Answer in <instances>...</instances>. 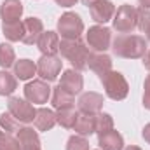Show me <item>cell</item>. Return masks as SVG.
Masks as SVG:
<instances>
[{
    "label": "cell",
    "mask_w": 150,
    "mask_h": 150,
    "mask_svg": "<svg viewBox=\"0 0 150 150\" xmlns=\"http://www.w3.org/2000/svg\"><path fill=\"white\" fill-rule=\"evenodd\" d=\"M112 51L115 56L126 59L143 58L147 52V38L142 35H117L112 42Z\"/></svg>",
    "instance_id": "1"
},
{
    "label": "cell",
    "mask_w": 150,
    "mask_h": 150,
    "mask_svg": "<svg viewBox=\"0 0 150 150\" xmlns=\"http://www.w3.org/2000/svg\"><path fill=\"white\" fill-rule=\"evenodd\" d=\"M59 52L65 59H68L72 63V67L75 70L82 72L84 68H87L91 51L80 38H74V40L63 38V40H59Z\"/></svg>",
    "instance_id": "2"
},
{
    "label": "cell",
    "mask_w": 150,
    "mask_h": 150,
    "mask_svg": "<svg viewBox=\"0 0 150 150\" xmlns=\"http://www.w3.org/2000/svg\"><path fill=\"white\" fill-rule=\"evenodd\" d=\"M103 87H105V93L107 96L113 100V101H122L126 100L127 93H129V84L126 80V77L120 74V72H113L110 70L108 74L105 75L103 79H100Z\"/></svg>",
    "instance_id": "3"
},
{
    "label": "cell",
    "mask_w": 150,
    "mask_h": 150,
    "mask_svg": "<svg viewBox=\"0 0 150 150\" xmlns=\"http://www.w3.org/2000/svg\"><path fill=\"white\" fill-rule=\"evenodd\" d=\"M136 19H138V9L133 7L131 4H124L113 14V30L117 33H124V35L131 33L136 28Z\"/></svg>",
    "instance_id": "4"
},
{
    "label": "cell",
    "mask_w": 150,
    "mask_h": 150,
    "mask_svg": "<svg viewBox=\"0 0 150 150\" xmlns=\"http://www.w3.org/2000/svg\"><path fill=\"white\" fill-rule=\"evenodd\" d=\"M82 32H84V21L77 12H65L58 19V35H61V38L67 40L80 38Z\"/></svg>",
    "instance_id": "5"
},
{
    "label": "cell",
    "mask_w": 150,
    "mask_h": 150,
    "mask_svg": "<svg viewBox=\"0 0 150 150\" xmlns=\"http://www.w3.org/2000/svg\"><path fill=\"white\" fill-rule=\"evenodd\" d=\"M86 42L89 45V49L96 51V52H105L112 47V30L101 25L91 26L86 33Z\"/></svg>",
    "instance_id": "6"
},
{
    "label": "cell",
    "mask_w": 150,
    "mask_h": 150,
    "mask_svg": "<svg viewBox=\"0 0 150 150\" xmlns=\"http://www.w3.org/2000/svg\"><path fill=\"white\" fill-rule=\"evenodd\" d=\"M61 68H63V61L56 54L54 56L42 54V58L37 61V74L45 82H54L58 75L61 74Z\"/></svg>",
    "instance_id": "7"
},
{
    "label": "cell",
    "mask_w": 150,
    "mask_h": 150,
    "mask_svg": "<svg viewBox=\"0 0 150 150\" xmlns=\"http://www.w3.org/2000/svg\"><path fill=\"white\" fill-rule=\"evenodd\" d=\"M7 108L19 122L23 124H30L35 119L37 108L28 101V100H21V98H9L7 101Z\"/></svg>",
    "instance_id": "8"
},
{
    "label": "cell",
    "mask_w": 150,
    "mask_h": 150,
    "mask_svg": "<svg viewBox=\"0 0 150 150\" xmlns=\"http://www.w3.org/2000/svg\"><path fill=\"white\" fill-rule=\"evenodd\" d=\"M25 98L33 105H44L51 98V87L45 80H32L25 86Z\"/></svg>",
    "instance_id": "9"
},
{
    "label": "cell",
    "mask_w": 150,
    "mask_h": 150,
    "mask_svg": "<svg viewBox=\"0 0 150 150\" xmlns=\"http://www.w3.org/2000/svg\"><path fill=\"white\" fill-rule=\"evenodd\" d=\"M42 33H44V23L38 18H26L23 21V38H21L23 44L26 45L37 44Z\"/></svg>",
    "instance_id": "10"
},
{
    "label": "cell",
    "mask_w": 150,
    "mask_h": 150,
    "mask_svg": "<svg viewBox=\"0 0 150 150\" xmlns=\"http://www.w3.org/2000/svg\"><path fill=\"white\" fill-rule=\"evenodd\" d=\"M89 12H91V18L100 23V25H105L108 21L113 19V14H115V5H113L110 0H100L96 4H93L89 7Z\"/></svg>",
    "instance_id": "11"
},
{
    "label": "cell",
    "mask_w": 150,
    "mask_h": 150,
    "mask_svg": "<svg viewBox=\"0 0 150 150\" xmlns=\"http://www.w3.org/2000/svg\"><path fill=\"white\" fill-rule=\"evenodd\" d=\"M79 110L84 113H100L103 108V96L100 93H94V91H89V93H84L80 98H79Z\"/></svg>",
    "instance_id": "12"
},
{
    "label": "cell",
    "mask_w": 150,
    "mask_h": 150,
    "mask_svg": "<svg viewBox=\"0 0 150 150\" xmlns=\"http://www.w3.org/2000/svg\"><path fill=\"white\" fill-rule=\"evenodd\" d=\"M87 67L98 75L100 79H103L105 75L112 70V58L105 52H91L89 56V61H87Z\"/></svg>",
    "instance_id": "13"
},
{
    "label": "cell",
    "mask_w": 150,
    "mask_h": 150,
    "mask_svg": "<svg viewBox=\"0 0 150 150\" xmlns=\"http://www.w3.org/2000/svg\"><path fill=\"white\" fill-rule=\"evenodd\" d=\"M59 86L75 96V94H79V93L82 91V87H84V79H82V75H80L79 70L70 68V70H65V72H63Z\"/></svg>",
    "instance_id": "14"
},
{
    "label": "cell",
    "mask_w": 150,
    "mask_h": 150,
    "mask_svg": "<svg viewBox=\"0 0 150 150\" xmlns=\"http://www.w3.org/2000/svg\"><path fill=\"white\" fill-rule=\"evenodd\" d=\"M23 16V4L19 0H4L0 5V18L4 23L19 21Z\"/></svg>",
    "instance_id": "15"
},
{
    "label": "cell",
    "mask_w": 150,
    "mask_h": 150,
    "mask_svg": "<svg viewBox=\"0 0 150 150\" xmlns=\"http://www.w3.org/2000/svg\"><path fill=\"white\" fill-rule=\"evenodd\" d=\"M38 51L45 56H54L59 51V35L58 32H44L37 42Z\"/></svg>",
    "instance_id": "16"
},
{
    "label": "cell",
    "mask_w": 150,
    "mask_h": 150,
    "mask_svg": "<svg viewBox=\"0 0 150 150\" xmlns=\"http://www.w3.org/2000/svg\"><path fill=\"white\" fill-rule=\"evenodd\" d=\"M18 142L21 145V150H42L40 138H38L37 131H33V127L23 126L18 131Z\"/></svg>",
    "instance_id": "17"
},
{
    "label": "cell",
    "mask_w": 150,
    "mask_h": 150,
    "mask_svg": "<svg viewBox=\"0 0 150 150\" xmlns=\"http://www.w3.org/2000/svg\"><path fill=\"white\" fill-rule=\"evenodd\" d=\"M94 127H96V115L94 113H84V112L77 113V119H75L74 124V129L77 134L91 136L94 133Z\"/></svg>",
    "instance_id": "18"
},
{
    "label": "cell",
    "mask_w": 150,
    "mask_h": 150,
    "mask_svg": "<svg viewBox=\"0 0 150 150\" xmlns=\"http://www.w3.org/2000/svg\"><path fill=\"white\" fill-rule=\"evenodd\" d=\"M33 124H35V127H37L38 131H51V129L58 124L56 113L52 112V110H49V108L40 107V108H37Z\"/></svg>",
    "instance_id": "19"
},
{
    "label": "cell",
    "mask_w": 150,
    "mask_h": 150,
    "mask_svg": "<svg viewBox=\"0 0 150 150\" xmlns=\"http://www.w3.org/2000/svg\"><path fill=\"white\" fill-rule=\"evenodd\" d=\"M98 145L101 150H124V138L119 131H108L98 136Z\"/></svg>",
    "instance_id": "20"
},
{
    "label": "cell",
    "mask_w": 150,
    "mask_h": 150,
    "mask_svg": "<svg viewBox=\"0 0 150 150\" xmlns=\"http://www.w3.org/2000/svg\"><path fill=\"white\" fill-rule=\"evenodd\" d=\"M75 105V96L72 93H68L67 89H63L61 86L52 89V107L56 110H63V108H74Z\"/></svg>",
    "instance_id": "21"
},
{
    "label": "cell",
    "mask_w": 150,
    "mask_h": 150,
    "mask_svg": "<svg viewBox=\"0 0 150 150\" xmlns=\"http://www.w3.org/2000/svg\"><path fill=\"white\" fill-rule=\"evenodd\" d=\"M37 74V65L32 59H19L14 63V77L19 80H30Z\"/></svg>",
    "instance_id": "22"
},
{
    "label": "cell",
    "mask_w": 150,
    "mask_h": 150,
    "mask_svg": "<svg viewBox=\"0 0 150 150\" xmlns=\"http://www.w3.org/2000/svg\"><path fill=\"white\" fill-rule=\"evenodd\" d=\"M2 32L4 37L11 42H19L23 38V21H11V23H2Z\"/></svg>",
    "instance_id": "23"
},
{
    "label": "cell",
    "mask_w": 150,
    "mask_h": 150,
    "mask_svg": "<svg viewBox=\"0 0 150 150\" xmlns=\"http://www.w3.org/2000/svg\"><path fill=\"white\" fill-rule=\"evenodd\" d=\"M18 87V80L12 74H9L7 70L0 72V96H9L16 91Z\"/></svg>",
    "instance_id": "24"
},
{
    "label": "cell",
    "mask_w": 150,
    "mask_h": 150,
    "mask_svg": "<svg viewBox=\"0 0 150 150\" xmlns=\"http://www.w3.org/2000/svg\"><path fill=\"white\" fill-rule=\"evenodd\" d=\"M23 126H25V124L19 122L11 112H7V113L4 112L0 115V127H2L5 133H9V134H11V133H18Z\"/></svg>",
    "instance_id": "25"
},
{
    "label": "cell",
    "mask_w": 150,
    "mask_h": 150,
    "mask_svg": "<svg viewBox=\"0 0 150 150\" xmlns=\"http://www.w3.org/2000/svg\"><path fill=\"white\" fill-rule=\"evenodd\" d=\"M14 63H16V52H14L12 45L0 44V67L4 70H7V68L14 67Z\"/></svg>",
    "instance_id": "26"
},
{
    "label": "cell",
    "mask_w": 150,
    "mask_h": 150,
    "mask_svg": "<svg viewBox=\"0 0 150 150\" xmlns=\"http://www.w3.org/2000/svg\"><path fill=\"white\" fill-rule=\"evenodd\" d=\"M77 113L75 108H63V110H58L56 113V119H58V124L65 129H74L75 119H77Z\"/></svg>",
    "instance_id": "27"
},
{
    "label": "cell",
    "mask_w": 150,
    "mask_h": 150,
    "mask_svg": "<svg viewBox=\"0 0 150 150\" xmlns=\"http://www.w3.org/2000/svg\"><path fill=\"white\" fill-rule=\"evenodd\" d=\"M113 129V117L110 113H96V127H94V133L100 136L103 133H108Z\"/></svg>",
    "instance_id": "28"
},
{
    "label": "cell",
    "mask_w": 150,
    "mask_h": 150,
    "mask_svg": "<svg viewBox=\"0 0 150 150\" xmlns=\"http://www.w3.org/2000/svg\"><path fill=\"white\" fill-rule=\"evenodd\" d=\"M67 150H89V142L86 140V136L74 134L67 142Z\"/></svg>",
    "instance_id": "29"
},
{
    "label": "cell",
    "mask_w": 150,
    "mask_h": 150,
    "mask_svg": "<svg viewBox=\"0 0 150 150\" xmlns=\"http://www.w3.org/2000/svg\"><path fill=\"white\" fill-rule=\"evenodd\" d=\"M136 28H140L143 33H147V30L150 28V9H145V7H140L138 9Z\"/></svg>",
    "instance_id": "30"
},
{
    "label": "cell",
    "mask_w": 150,
    "mask_h": 150,
    "mask_svg": "<svg viewBox=\"0 0 150 150\" xmlns=\"http://www.w3.org/2000/svg\"><path fill=\"white\" fill-rule=\"evenodd\" d=\"M0 150H21V145L18 142V138L11 136L9 133L2 136V142H0Z\"/></svg>",
    "instance_id": "31"
},
{
    "label": "cell",
    "mask_w": 150,
    "mask_h": 150,
    "mask_svg": "<svg viewBox=\"0 0 150 150\" xmlns=\"http://www.w3.org/2000/svg\"><path fill=\"white\" fill-rule=\"evenodd\" d=\"M143 87H145V93H143V107L147 110H150V75H147Z\"/></svg>",
    "instance_id": "32"
},
{
    "label": "cell",
    "mask_w": 150,
    "mask_h": 150,
    "mask_svg": "<svg viewBox=\"0 0 150 150\" xmlns=\"http://www.w3.org/2000/svg\"><path fill=\"white\" fill-rule=\"evenodd\" d=\"M58 5H61V7H72V5H75L79 0H54Z\"/></svg>",
    "instance_id": "33"
},
{
    "label": "cell",
    "mask_w": 150,
    "mask_h": 150,
    "mask_svg": "<svg viewBox=\"0 0 150 150\" xmlns=\"http://www.w3.org/2000/svg\"><path fill=\"white\" fill-rule=\"evenodd\" d=\"M142 134H143V140H145L147 143H150V124H147V126L143 127V133H142Z\"/></svg>",
    "instance_id": "34"
},
{
    "label": "cell",
    "mask_w": 150,
    "mask_h": 150,
    "mask_svg": "<svg viewBox=\"0 0 150 150\" xmlns=\"http://www.w3.org/2000/svg\"><path fill=\"white\" fill-rule=\"evenodd\" d=\"M143 67L150 72V49L145 52V56H143Z\"/></svg>",
    "instance_id": "35"
},
{
    "label": "cell",
    "mask_w": 150,
    "mask_h": 150,
    "mask_svg": "<svg viewBox=\"0 0 150 150\" xmlns=\"http://www.w3.org/2000/svg\"><path fill=\"white\" fill-rule=\"evenodd\" d=\"M138 2H140V5H142V7L150 9V0H138Z\"/></svg>",
    "instance_id": "36"
},
{
    "label": "cell",
    "mask_w": 150,
    "mask_h": 150,
    "mask_svg": "<svg viewBox=\"0 0 150 150\" xmlns=\"http://www.w3.org/2000/svg\"><path fill=\"white\" fill-rule=\"evenodd\" d=\"M96 2H100V0H82V4L84 5H87V7H91L93 4H96Z\"/></svg>",
    "instance_id": "37"
},
{
    "label": "cell",
    "mask_w": 150,
    "mask_h": 150,
    "mask_svg": "<svg viewBox=\"0 0 150 150\" xmlns=\"http://www.w3.org/2000/svg\"><path fill=\"white\" fill-rule=\"evenodd\" d=\"M124 150H142L140 147H136V145H129V147H126Z\"/></svg>",
    "instance_id": "38"
},
{
    "label": "cell",
    "mask_w": 150,
    "mask_h": 150,
    "mask_svg": "<svg viewBox=\"0 0 150 150\" xmlns=\"http://www.w3.org/2000/svg\"><path fill=\"white\" fill-rule=\"evenodd\" d=\"M147 42H150V28L147 30Z\"/></svg>",
    "instance_id": "39"
},
{
    "label": "cell",
    "mask_w": 150,
    "mask_h": 150,
    "mask_svg": "<svg viewBox=\"0 0 150 150\" xmlns=\"http://www.w3.org/2000/svg\"><path fill=\"white\" fill-rule=\"evenodd\" d=\"M2 136H4V133H2V131H0V142H2Z\"/></svg>",
    "instance_id": "40"
}]
</instances>
